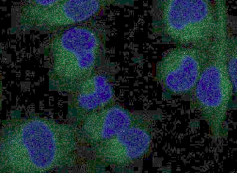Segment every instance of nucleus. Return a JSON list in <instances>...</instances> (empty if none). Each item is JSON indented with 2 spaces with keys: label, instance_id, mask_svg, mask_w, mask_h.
I'll use <instances>...</instances> for the list:
<instances>
[{
  "label": "nucleus",
  "instance_id": "f257e3e1",
  "mask_svg": "<svg viewBox=\"0 0 237 173\" xmlns=\"http://www.w3.org/2000/svg\"><path fill=\"white\" fill-rule=\"evenodd\" d=\"M233 90L226 55L207 56L191 93V106L200 110L205 118L222 120L225 117Z\"/></svg>",
  "mask_w": 237,
  "mask_h": 173
},
{
  "label": "nucleus",
  "instance_id": "f03ea898",
  "mask_svg": "<svg viewBox=\"0 0 237 173\" xmlns=\"http://www.w3.org/2000/svg\"><path fill=\"white\" fill-rule=\"evenodd\" d=\"M69 29L63 36L60 63L64 74L75 79L82 77L93 67L99 43L90 30L79 27Z\"/></svg>",
  "mask_w": 237,
  "mask_h": 173
},
{
  "label": "nucleus",
  "instance_id": "7ed1b4c3",
  "mask_svg": "<svg viewBox=\"0 0 237 173\" xmlns=\"http://www.w3.org/2000/svg\"><path fill=\"white\" fill-rule=\"evenodd\" d=\"M197 53L179 52L167 58V82L172 92L186 94L193 89L206 59Z\"/></svg>",
  "mask_w": 237,
  "mask_h": 173
},
{
  "label": "nucleus",
  "instance_id": "20e7f679",
  "mask_svg": "<svg viewBox=\"0 0 237 173\" xmlns=\"http://www.w3.org/2000/svg\"><path fill=\"white\" fill-rule=\"evenodd\" d=\"M102 80L95 78L86 84L79 96V101H106L110 95L109 88L106 81Z\"/></svg>",
  "mask_w": 237,
  "mask_h": 173
}]
</instances>
